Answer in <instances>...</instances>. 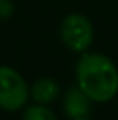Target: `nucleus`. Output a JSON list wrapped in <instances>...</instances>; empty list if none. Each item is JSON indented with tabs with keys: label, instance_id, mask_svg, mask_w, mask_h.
Returning a JSON list of instances; mask_svg holds the SVG:
<instances>
[{
	"label": "nucleus",
	"instance_id": "nucleus-1",
	"mask_svg": "<svg viewBox=\"0 0 118 120\" xmlns=\"http://www.w3.org/2000/svg\"><path fill=\"white\" fill-rule=\"evenodd\" d=\"M78 87L92 101L106 103L118 92V70L113 61L99 52H85L76 63Z\"/></svg>",
	"mask_w": 118,
	"mask_h": 120
},
{
	"label": "nucleus",
	"instance_id": "nucleus-2",
	"mask_svg": "<svg viewBox=\"0 0 118 120\" xmlns=\"http://www.w3.org/2000/svg\"><path fill=\"white\" fill-rule=\"evenodd\" d=\"M28 99V85L24 78L9 66H0V108L16 111Z\"/></svg>",
	"mask_w": 118,
	"mask_h": 120
},
{
	"label": "nucleus",
	"instance_id": "nucleus-3",
	"mask_svg": "<svg viewBox=\"0 0 118 120\" xmlns=\"http://www.w3.org/2000/svg\"><path fill=\"white\" fill-rule=\"evenodd\" d=\"M61 38L68 49L75 52L87 51L94 38L92 23L82 14H68L61 23Z\"/></svg>",
	"mask_w": 118,
	"mask_h": 120
},
{
	"label": "nucleus",
	"instance_id": "nucleus-4",
	"mask_svg": "<svg viewBox=\"0 0 118 120\" xmlns=\"http://www.w3.org/2000/svg\"><path fill=\"white\" fill-rule=\"evenodd\" d=\"M90 101L92 99L83 94L80 87L71 89L64 98V111L71 118H85L90 111Z\"/></svg>",
	"mask_w": 118,
	"mask_h": 120
},
{
	"label": "nucleus",
	"instance_id": "nucleus-5",
	"mask_svg": "<svg viewBox=\"0 0 118 120\" xmlns=\"http://www.w3.org/2000/svg\"><path fill=\"white\" fill-rule=\"evenodd\" d=\"M59 96V85L52 78H38L31 87V98L40 105L54 101Z\"/></svg>",
	"mask_w": 118,
	"mask_h": 120
},
{
	"label": "nucleus",
	"instance_id": "nucleus-6",
	"mask_svg": "<svg viewBox=\"0 0 118 120\" xmlns=\"http://www.w3.org/2000/svg\"><path fill=\"white\" fill-rule=\"evenodd\" d=\"M23 120H56V115L43 105H33L24 110Z\"/></svg>",
	"mask_w": 118,
	"mask_h": 120
},
{
	"label": "nucleus",
	"instance_id": "nucleus-7",
	"mask_svg": "<svg viewBox=\"0 0 118 120\" xmlns=\"http://www.w3.org/2000/svg\"><path fill=\"white\" fill-rule=\"evenodd\" d=\"M12 14V4L9 0H0V18H9Z\"/></svg>",
	"mask_w": 118,
	"mask_h": 120
},
{
	"label": "nucleus",
	"instance_id": "nucleus-8",
	"mask_svg": "<svg viewBox=\"0 0 118 120\" xmlns=\"http://www.w3.org/2000/svg\"><path fill=\"white\" fill-rule=\"evenodd\" d=\"M73 120H92V118H87V117H85V118H73Z\"/></svg>",
	"mask_w": 118,
	"mask_h": 120
}]
</instances>
